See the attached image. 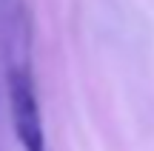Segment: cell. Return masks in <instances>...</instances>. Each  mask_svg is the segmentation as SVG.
Listing matches in <instances>:
<instances>
[{
	"instance_id": "1",
	"label": "cell",
	"mask_w": 154,
	"mask_h": 151,
	"mask_svg": "<svg viewBox=\"0 0 154 151\" xmlns=\"http://www.w3.org/2000/svg\"><path fill=\"white\" fill-rule=\"evenodd\" d=\"M9 108H11L14 137L23 146V151H49L37 94H34V80L23 63L9 68Z\"/></svg>"
}]
</instances>
